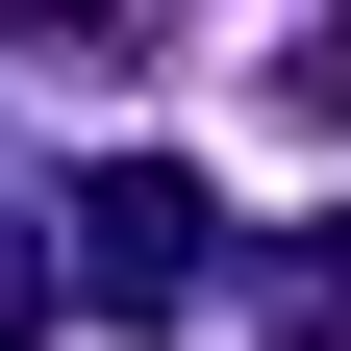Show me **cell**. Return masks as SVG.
Here are the masks:
<instances>
[{"label": "cell", "mask_w": 351, "mask_h": 351, "mask_svg": "<svg viewBox=\"0 0 351 351\" xmlns=\"http://www.w3.org/2000/svg\"><path fill=\"white\" fill-rule=\"evenodd\" d=\"M51 301H75V251H25V226H0V351L51 326Z\"/></svg>", "instance_id": "5b68a950"}, {"label": "cell", "mask_w": 351, "mask_h": 351, "mask_svg": "<svg viewBox=\"0 0 351 351\" xmlns=\"http://www.w3.org/2000/svg\"><path fill=\"white\" fill-rule=\"evenodd\" d=\"M0 25H25V75H125V51H151L125 0H0Z\"/></svg>", "instance_id": "7a4b0ae2"}, {"label": "cell", "mask_w": 351, "mask_h": 351, "mask_svg": "<svg viewBox=\"0 0 351 351\" xmlns=\"http://www.w3.org/2000/svg\"><path fill=\"white\" fill-rule=\"evenodd\" d=\"M201 276H226V201L176 151H101L75 176V301H101V326H201Z\"/></svg>", "instance_id": "6da1fadb"}, {"label": "cell", "mask_w": 351, "mask_h": 351, "mask_svg": "<svg viewBox=\"0 0 351 351\" xmlns=\"http://www.w3.org/2000/svg\"><path fill=\"white\" fill-rule=\"evenodd\" d=\"M276 125H301V151H351V0H326V25L276 51Z\"/></svg>", "instance_id": "3957f363"}, {"label": "cell", "mask_w": 351, "mask_h": 351, "mask_svg": "<svg viewBox=\"0 0 351 351\" xmlns=\"http://www.w3.org/2000/svg\"><path fill=\"white\" fill-rule=\"evenodd\" d=\"M276 351H351V226H301V251H276Z\"/></svg>", "instance_id": "277c9868"}]
</instances>
